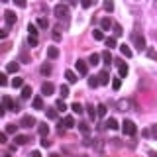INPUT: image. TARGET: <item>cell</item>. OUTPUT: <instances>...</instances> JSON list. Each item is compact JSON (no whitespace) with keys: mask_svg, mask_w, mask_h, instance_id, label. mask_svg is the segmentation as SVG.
<instances>
[{"mask_svg":"<svg viewBox=\"0 0 157 157\" xmlns=\"http://www.w3.org/2000/svg\"><path fill=\"white\" fill-rule=\"evenodd\" d=\"M8 28H10V26H6V28L0 29V37H2V39H6V37H8Z\"/></svg>","mask_w":157,"mask_h":157,"instance_id":"obj_48","label":"cell"},{"mask_svg":"<svg viewBox=\"0 0 157 157\" xmlns=\"http://www.w3.org/2000/svg\"><path fill=\"white\" fill-rule=\"evenodd\" d=\"M112 29H114V36H116V37H120L122 33H124V29H122L120 24H112Z\"/></svg>","mask_w":157,"mask_h":157,"instance_id":"obj_30","label":"cell"},{"mask_svg":"<svg viewBox=\"0 0 157 157\" xmlns=\"http://www.w3.org/2000/svg\"><path fill=\"white\" fill-rule=\"evenodd\" d=\"M65 78L73 85V82H77V73H75V71H71V69H67V71H65Z\"/></svg>","mask_w":157,"mask_h":157,"instance_id":"obj_12","label":"cell"},{"mask_svg":"<svg viewBox=\"0 0 157 157\" xmlns=\"http://www.w3.org/2000/svg\"><path fill=\"white\" fill-rule=\"evenodd\" d=\"M37 26H39V28H43V29H47V28H49V22H47V18H43V16H41V18L37 20Z\"/></svg>","mask_w":157,"mask_h":157,"instance_id":"obj_37","label":"cell"},{"mask_svg":"<svg viewBox=\"0 0 157 157\" xmlns=\"http://www.w3.org/2000/svg\"><path fill=\"white\" fill-rule=\"evenodd\" d=\"M98 78H100V85H108V82H110V73L102 71L100 75H98Z\"/></svg>","mask_w":157,"mask_h":157,"instance_id":"obj_13","label":"cell"},{"mask_svg":"<svg viewBox=\"0 0 157 157\" xmlns=\"http://www.w3.org/2000/svg\"><path fill=\"white\" fill-rule=\"evenodd\" d=\"M122 132H124V136H136L137 134V128L132 120H124V124H122Z\"/></svg>","mask_w":157,"mask_h":157,"instance_id":"obj_2","label":"cell"},{"mask_svg":"<svg viewBox=\"0 0 157 157\" xmlns=\"http://www.w3.org/2000/svg\"><path fill=\"white\" fill-rule=\"evenodd\" d=\"M37 28H39L37 24H29V26H28V32H29V36H37V33H39V32H37Z\"/></svg>","mask_w":157,"mask_h":157,"instance_id":"obj_32","label":"cell"},{"mask_svg":"<svg viewBox=\"0 0 157 157\" xmlns=\"http://www.w3.org/2000/svg\"><path fill=\"white\" fill-rule=\"evenodd\" d=\"M47 57H49V59H57V57H59V49H57V47H49V49H47Z\"/></svg>","mask_w":157,"mask_h":157,"instance_id":"obj_22","label":"cell"},{"mask_svg":"<svg viewBox=\"0 0 157 157\" xmlns=\"http://www.w3.org/2000/svg\"><path fill=\"white\" fill-rule=\"evenodd\" d=\"M28 43H29V47H36L37 45V36H29L28 37Z\"/></svg>","mask_w":157,"mask_h":157,"instance_id":"obj_42","label":"cell"},{"mask_svg":"<svg viewBox=\"0 0 157 157\" xmlns=\"http://www.w3.org/2000/svg\"><path fill=\"white\" fill-rule=\"evenodd\" d=\"M8 132H2V134H0V144H8Z\"/></svg>","mask_w":157,"mask_h":157,"instance_id":"obj_49","label":"cell"},{"mask_svg":"<svg viewBox=\"0 0 157 157\" xmlns=\"http://www.w3.org/2000/svg\"><path fill=\"white\" fill-rule=\"evenodd\" d=\"M2 104H4V108H6V110H12V112H18V110H20V106H18L10 96H4V98H2Z\"/></svg>","mask_w":157,"mask_h":157,"instance_id":"obj_4","label":"cell"},{"mask_svg":"<svg viewBox=\"0 0 157 157\" xmlns=\"http://www.w3.org/2000/svg\"><path fill=\"white\" fill-rule=\"evenodd\" d=\"M98 85H100V78H98V77H90V78H88V86H90V88H96Z\"/></svg>","mask_w":157,"mask_h":157,"instance_id":"obj_29","label":"cell"},{"mask_svg":"<svg viewBox=\"0 0 157 157\" xmlns=\"http://www.w3.org/2000/svg\"><path fill=\"white\" fill-rule=\"evenodd\" d=\"M12 86H14V88H22V86H24V78H22V77H14Z\"/></svg>","mask_w":157,"mask_h":157,"instance_id":"obj_26","label":"cell"},{"mask_svg":"<svg viewBox=\"0 0 157 157\" xmlns=\"http://www.w3.org/2000/svg\"><path fill=\"white\" fill-rule=\"evenodd\" d=\"M63 2L69 4V6H75V4H77V0H63Z\"/></svg>","mask_w":157,"mask_h":157,"instance_id":"obj_53","label":"cell"},{"mask_svg":"<svg viewBox=\"0 0 157 157\" xmlns=\"http://www.w3.org/2000/svg\"><path fill=\"white\" fill-rule=\"evenodd\" d=\"M41 75H51V65H49V63H43L41 65Z\"/></svg>","mask_w":157,"mask_h":157,"instance_id":"obj_34","label":"cell"},{"mask_svg":"<svg viewBox=\"0 0 157 157\" xmlns=\"http://www.w3.org/2000/svg\"><path fill=\"white\" fill-rule=\"evenodd\" d=\"M110 26H112V20L110 18H102L100 20V28L104 29V32H106V29H110Z\"/></svg>","mask_w":157,"mask_h":157,"instance_id":"obj_21","label":"cell"},{"mask_svg":"<svg viewBox=\"0 0 157 157\" xmlns=\"http://www.w3.org/2000/svg\"><path fill=\"white\" fill-rule=\"evenodd\" d=\"M120 53H122L124 57H132V49L128 47L126 43H124V45H120Z\"/></svg>","mask_w":157,"mask_h":157,"instance_id":"obj_27","label":"cell"},{"mask_svg":"<svg viewBox=\"0 0 157 157\" xmlns=\"http://www.w3.org/2000/svg\"><path fill=\"white\" fill-rule=\"evenodd\" d=\"M78 130H81L82 134H88V132H90V128H88L86 122H81V124H78Z\"/></svg>","mask_w":157,"mask_h":157,"instance_id":"obj_39","label":"cell"},{"mask_svg":"<svg viewBox=\"0 0 157 157\" xmlns=\"http://www.w3.org/2000/svg\"><path fill=\"white\" fill-rule=\"evenodd\" d=\"M51 145V141L47 140V136H43V140H41V147H49Z\"/></svg>","mask_w":157,"mask_h":157,"instance_id":"obj_50","label":"cell"},{"mask_svg":"<svg viewBox=\"0 0 157 157\" xmlns=\"http://www.w3.org/2000/svg\"><path fill=\"white\" fill-rule=\"evenodd\" d=\"M92 2H94V0H81V6H82V8H90Z\"/></svg>","mask_w":157,"mask_h":157,"instance_id":"obj_47","label":"cell"},{"mask_svg":"<svg viewBox=\"0 0 157 157\" xmlns=\"http://www.w3.org/2000/svg\"><path fill=\"white\" fill-rule=\"evenodd\" d=\"M116 108H118V112H128V110L132 108V100H128V98H122V100L116 102Z\"/></svg>","mask_w":157,"mask_h":157,"instance_id":"obj_6","label":"cell"},{"mask_svg":"<svg viewBox=\"0 0 157 157\" xmlns=\"http://www.w3.org/2000/svg\"><path fill=\"white\" fill-rule=\"evenodd\" d=\"M4 20H6V26H14L18 16H16V12H12V10H6V12H4Z\"/></svg>","mask_w":157,"mask_h":157,"instance_id":"obj_8","label":"cell"},{"mask_svg":"<svg viewBox=\"0 0 157 157\" xmlns=\"http://www.w3.org/2000/svg\"><path fill=\"white\" fill-rule=\"evenodd\" d=\"M14 141H16L18 145H26L28 141H29V137L28 136H16V140H14Z\"/></svg>","mask_w":157,"mask_h":157,"instance_id":"obj_25","label":"cell"},{"mask_svg":"<svg viewBox=\"0 0 157 157\" xmlns=\"http://www.w3.org/2000/svg\"><path fill=\"white\" fill-rule=\"evenodd\" d=\"M2 2H8V0H2Z\"/></svg>","mask_w":157,"mask_h":157,"instance_id":"obj_54","label":"cell"},{"mask_svg":"<svg viewBox=\"0 0 157 157\" xmlns=\"http://www.w3.org/2000/svg\"><path fill=\"white\" fill-rule=\"evenodd\" d=\"M147 57H149V59H157V51L153 47H147Z\"/></svg>","mask_w":157,"mask_h":157,"instance_id":"obj_44","label":"cell"},{"mask_svg":"<svg viewBox=\"0 0 157 157\" xmlns=\"http://www.w3.org/2000/svg\"><path fill=\"white\" fill-rule=\"evenodd\" d=\"M104 29H94V32H92V36H94V39L96 41H102V39H104Z\"/></svg>","mask_w":157,"mask_h":157,"instance_id":"obj_31","label":"cell"},{"mask_svg":"<svg viewBox=\"0 0 157 157\" xmlns=\"http://www.w3.org/2000/svg\"><path fill=\"white\" fill-rule=\"evenodd\" d=\"M14 2H16L20 8H26V0H14Z\"/></svg>","mask_w":157,"mask_h":157,"instance_id":"obj_51","label":"cell"},{"mask_svg":"<svg viewBox=\"0 0 157 157\" xmlns=\"http://www.w3.org/2000/svg\"><path fill=\"white\" fill-rule=\"evenodd\" d=\"M53 12H55V16L59 20H69V6H67L65 2H63V4H57Z\"/></svg>","mask_w":157,"mask_h":157,"instance_id":"obj_1","label":"cell"},{"mask_svg":"<svg viewBox=\"0 0 157 157\" xmlns=\"http://www.w3.org/2000/svg\"><path fill=\"white\" fill-rule=\"evenodd\" d=\"M37 130H39V136H47L49 134V126L45 124V122H41V124H37Z\"/></svg>","mask_w":157,"mask_h":157,"instance_id":"obj_15","label":"cell"},{"mask_svg":"<svg viewBox=\"0 0 157 157\" xmlns=\"http://www.w3.org/2000/svg\"><path fill=\"white\" fill-rule=\"evenodd\" d=\"M104 128H110V130H118V122L114 120V118H110V120H106Z\"/></svg>","mask_w":157,"mask_h":157,"instance_id":"obj_28","label":"cell"},{"mask_svg":"<svg viewBox=\"0 0 157 157\" xmlns=\"http://www.w3.org/2000/svg\"><path fill=\"white\" fill-rule=\"evenodd\" d=\"M61 124H63V128H65V130H71V128H75V120H73V116H65Z\"/></svg>","mask_w":157,"mask_h":157,"instance_id":"obj_10","label":"cell"},{"mask_svg":"<svg viewBox=\"0 0 157 157\" xmlns=\"http://www.w3.org/2000/svg\"><path fill=\"white\" fill-rule=\"evenodd\" d=\"M86 112H88V116H90L92 120L98 116V108H94V104H88V106H86Z\"/></svg>","mask_w":157,"mask_h":157,"instance_id":"obj_18","label":"cell"},{"mask_svg":"<svg viewBox=\"0 0 157 157\" xmlns=\"http://www.w3.org/2000/svg\"><path fill=\"white\" fill-rule=\"evenodd\" d=\"M37 122H36V118L33 116H22V120H20V128H32V126H36Z\"/></svg>","mask_w":157,"mask_h":157,"instance_id":"obj_5","label":"cell"},{"mask_svg":"<svg viewBox=\"0 0 157 157\" xmlns=\"http://www.w3.org/2000/svg\"><path fill=\"white\" fill-rule=\"evenodd\" d=\"M100 59H102V55H98V53H92V55L88 57V65H98V63H100Z\"/></svg>","mask_w":157,"mask_h":157,"instance_id":"obj_16","label":"cell"},{"mask_svg":"<svg viewBox=\"0 0 157 157\" xmlns=\"http://www.w3.org/2000/svg\"><path fill=\"white\" fill-rule=\"evenodd\" d=\"M18 63L16 61H12V63H8V65H6V73H18Z\"/></svg>","mask_w":157,"mask_h":157,"instance_id":"obj_23","label":"cell"},{"mask_svg":"<svg viewBox=\"0 0 157 157\" xmlns=\"http://www.w3.org/2000/svg\"><path fill=\"white\" fill-rule=\"evenodd\" d=\"M104 41H106V47H110V49L116 47V37H106Z\"/></svg>","mask_w":157,"mask_h":157,"instance_id":"obj_40","label":"cell"},{"mask_svg":"<svg viewBox=\"0 0 157 157\" xmlns=\"http://www.w3.org/2000/svg\"><path fill=\"white\" fill-rule=\"evenodd\" d=\"M120 86H122V77H114L112 78V88H114V90H120Z\"/></svg>","mask_w":157,"mask_h":157,"instance_id":"obj_24","label":"cell"},{"mask_svg":"<svg viewBox=\"0 0 157 157\" xmlns=\"http://www.w3.org/2000/svg\"><path fill=\"white\" fill-rule=\"evenodd\" d=\"M71 110L75 112V114H82V112H85V108H82L81 102H75V104H71Z\"/></svg>","mask_w":157,"mask_h":157,"instance_id":"obj_20","label":"cell"},{"mask_svg":"<svg viewBox=\"0 0 157 157\" xmlns=\"http://www.w3.org/2000/svg\"><path fill=\"white\" fill-rule=\"evenodd\" d=\"M22 98L24 100H28V98H32V86H22Z\"/></svg>","mask_w":157,"mask_h":157,"instance_id":"obj_17","label":"cell"},{"mask_svg":"<svg viewBox=\"0 0 157 157\" xmlns=\"http://www.w3.org/2000/svg\"><path fill=\"white\" fill-rule=\"evenodd\" d=\"M53 90H55V86H53V82H43V85H41V94L49 96V94H53Z\"/></svg>","mask_w":157,"mask_h":157,"instance_id":"obj_9","label":"cell"},{"mask_svg":"<svg viewBox=\"0 0 157 157\" xmlns=\"http://www.w3.org/2000/svg\"><path fill=\"white\" fill-rule=\"evenodd\" d=\"M75 69H77L78 75H86V73H88V63L82 61V59H78V61L75 63Z\"/></svg>","mask_w":157,"mask_h":157,"instance_id":"obj_7","label":"cell"},{"mask_svg":"<svg viewBox=\"0 0 157 157\" xmlns=\"http://www.w3.org/2000/svg\"><path fill=\"white\" fill-rule=\"evenodd\" d=\"M116 65H118V71H120V77H126L128 75V65L124 61H116Z\"/></svg>","mask_w":157,"mask_h":157,"instance_id":"obj_11","label":"cell"},{"mask_svg":"<svg viewBox=\"0 0 157 157\" xmlns=\"http://www.w3.org/2000/svg\"><path fill=\"white\" fill-rule=\"evenodd\" d=\"M102 6H104L106 12H112V10H114V2H112V0H104V2H102Z\"/></svg>","mask_w":157,"mask_h":157,"instance_id":"obj_33","label":"cell"},{"mask_svg":"<svg viewBox=\"0 0 157 157\" xmlns=\"http://www.w3.org/2000/svg\"><path fill=\"white\" fill-rule=\"evenodd\" d=\"M57 116H59V110H57V106H55V108H47V118H49V120H55Z\"/></svg>","mask_w":157,"mask_h":157,"instance_id":"obj_19","label":"cell"},{"mask_svg":"<svg viewBox=\"0 0 157 157\" xmlns=\"http://www.w3.org/2000/svg\"><path fill=\"white\" fill-rule=\"evenodd\" d=\"M59 92H61V98H67L69 96V86L67 85H61V86H59Z\"/></svg>","mask_w":157,"mask_h":157,"instance_id":"obj_38","label":"cell"},{"mask_svg":"<svg viewBox=\"0 0 157 157\" xmlns=\"http://www.w3.org/2000/svg\"><path fill=\"white\" fill-rule=\"evenodd\" d=\"M0 85H2V86H6V85H8V77H6V73H2V75H0Z\"/></svg>","mask_w":157,"mask_h":157,"instance_id":"obj_46","label":"cell"},{"mask_svg":"<svg viewBox=\"0 0 157 157\" xmlns=\"http://www.w3.org/2000/svg\"><path fill=\"white\" fill-rule=\"evenodd\" d=\"M16 130H18L16 124H6V132H8V134H16Z\"/></svg>","mask_w":157,"mask_h":157,"instance_id":"obj_45","label":"cell"},{"mask_svg":"<svg viewBox=\"0 0 157 157\" xmlns=\"http://www.w3.org/2000/svg\"><path fill=\"white\" fill-rule=\"evenodd\" d=\"M53 39H55V41H59V39H61V28H55V29H53Z\"/></svg>","mask_w":157,"mask_h":157,"instance_id":"obj_41","label":"cell"},{"mask_svg":"<svg viewBox=\"0 0 157 157\" xmlns=\"http://www.w3.org/2000/svg\"><path fill=\"white\" fill-rule=\"evenodd\" d=\"M132 41H134V45L140 49V51H145V49H147V45H145V37L141 36V33L136 32L134 36H132Z\"/></svg>","mask_w":157,"mask_h":157,"instance_id":"obj_3","label":"cell"},{"mask_svg":"<svg viewBox=\"0 0 157 157\" xmlns=\"http://www.w3.org/2000/svg\"><path fill=\"white\" fill-rule=\"evenodd\" d=\"M102 61H104L106 65H110V63H112V53L110 51H104V53H102Z\"/></svg>","mask_w":157,"mask_h":157,"instance_id":"obj_36","label":"cell"},{"mask_svg":"<svg viewBox=\"0 0 157 157\" xmlns=\"http://www.w3.org/2000/svg\"><path fill=\"white\" fill-rule=\"evenodd\" d=\"M32 104H33V108H36V110H43V98L41 96H36L32 100Z\"/></svg>","mask_w":157,"mask_h":157,"instance_id":"obj_14","label":"cell"},{"mask_svg":"<svg viewBox=\"0 0 157 157\" xmlns=\"http://www.w3.org/2000/svg\"><path fill=\"white\" fill-rule=\"evenodd\" d=\"M151 136H153V137H157V124H153V126H151Z\"/></svg>","mask_w":157,"mask_h":157,"instance_id":"obj_52","label":"cell"},{"mask_svg":"<svg viewBox=\"0 0 157 157\" xmlns=\"http://www.w3.org/2000/svg\"><path fill=\"white\" fill-rule=\"evenodd\" d=\"M55 106H57V110H59V112L67 110V104H65V100H63V98H59V100L55 102Z\"/></svg>","mask_w":157,"mask_h":157,"instance_id":"obj_35","label":"cell"},{"mask_svg":"<svg viewBox=\"0 0 157 157\" xmlns=\"http://www.w3.org/2000/svg\"><path fill=\"white\" fill-rule=\"evenodd\" d=\"M96 108H98V116L104 118V116H106V106H104V104H98Z\"/></svg>","mask_w":157,"mask_h":157,"instance_id":"obj_43","label":"cell"}]
</instances>
